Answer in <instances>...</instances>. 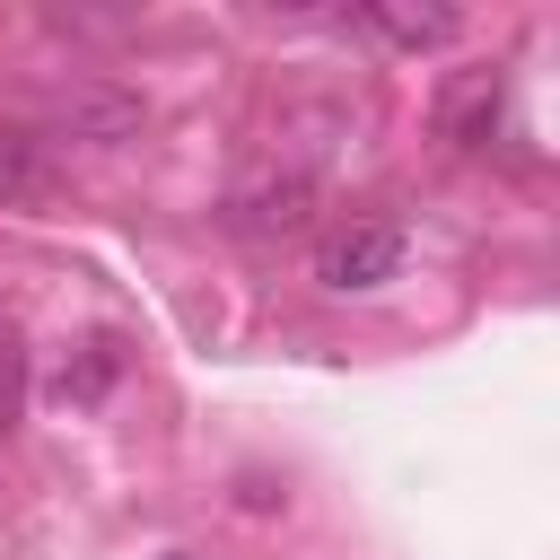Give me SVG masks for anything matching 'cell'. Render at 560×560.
<instances>
[{
    "instance_id": "52a82bcc",
    "label": "cell",
    "mask_w": 560,
    "mask_h": 560,
    "mask_svg": "<svg viewBox=\"0 0 560 560\" xmlns=\"http://www.w3.org/2000/svg\"><path fill=\"white\" fill-rule=\"evenodd\" d=\"M166 560H192V551H166Z\"/></svg>"
},
{
    "instance_id": "5b68a950",
    "label": "cell",
    "mask_w": 560,
    "mask_h": 560,
    "mask_svg": "<svg viewBox=\"0 0 560 560\" xmlns=\"http://www.w3.org/2000/svg\"><path fill=\"white\" fill-rule=\"evenodd\" d=\"M44 192V140L26 122H0V201H35Z\"/></svg>"
},
{
    "instance_id": "277c9868",
    "label": "cell",
    "mask_w": 560,
    "mask_h": 560,
    "mask_svg": "<svg viewBox=\"0 0 560 560\" xmlns=\"http://www.w3.org/2000/svg\"><path fill=\"white\" fill-rule=\"evenodd\" d=\"M385 44H402V52H438V44H455L464 35V9H446V0H429V9H411V0H376V9H359Z\"/></svg>"
},
{
    "instance_id": "7a4b0ae2",
    "label": "cell",
    "mask_w": 560,
    "mask_h": 560,
    "mask_svg": "<svg viewBox=\"0 0 560 560\" xmlns=\"http://www.w3.org/2000/svg\"><path fill=\"white\" fill-rule=\"evenodd\" d=\"M402 271V228H385V219H359V228H341V236H324V254H315V280L324 289H385Z\"/></svg>"
},
{
    "instance_id": "6da1fadb",
    "label": "cell",
    "mask_w": 560,
    "mask_h": 560,
    "mask_svg": "<svg viewBox=\"0 0 560 560\" xmlns=\"http://www.w3.org/2000/svg\"><path fill=\"white\" fill-rule=\"evenodd\" d=\"M44 122H52V140H88V149H114V140H131V131L149 122V105H140L131 88L79 79V88H61V96L44 105Z\"/></svg>"
},
{
    "instance_id": "3957f363",
    "label": "cell",
    "mask_w": 560,
    "mask_h": 560,
    "mask_svg": "<svg viewBox=\"0 0 560 560\" xmlns=\"http://www.w3.org/2000/svg\"><path fill=\"white\" fill-rule=\"evenodd\" d=\"M306 219H315V175H298V166H289V175H254V184L228 201V228H236V236H298Z\"/></svg>"
},
{
    "instance_id": "8992f818",
    "label": "cell",
    "mask_w": 560,
    "mask_h": 560,
    "mask_svg": "<svg viewBox=\"0 0 560 560\" xmlns=\"http://www.w3.org/2000/svg\"><path fill=\"white\" fill-rule=\"evenodd\" d=\"M499 131V79H472L464 96H446V140L455 149H490Z\"/></svg>"
}]
</instances>
